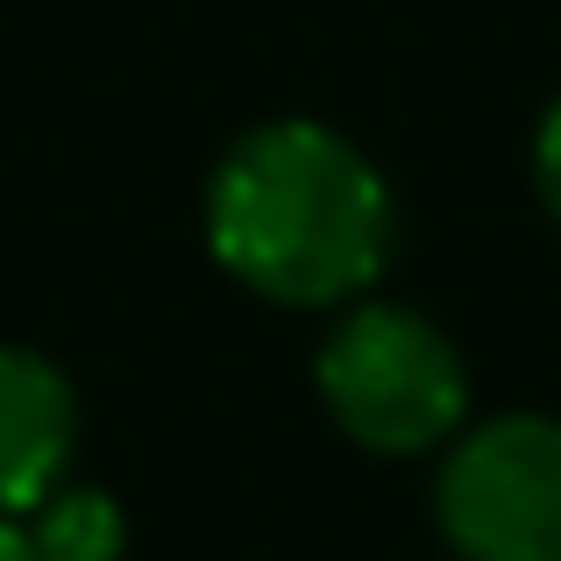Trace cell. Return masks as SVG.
<instances>
[{"label": "cell", "instance_id": "8992f818", "mask_svg": "<svg viewBox=\"0 0 561 561\" xmlns=\"http://www.w3.org/2000/svg\"><path fill=\"white\" fill-rule=\"evenodd\" d=\"M534 179H540L548 214L561 220V100L548 107V122H540V136H534Z\"/></svg>", "mask_w": 561, "mask_h": 561}, {"label": "cell", "instance_id": "5b68a950", "mask_svg": "<svg viewBox=\"0 0 561 561\" xmlns=\"http://www.w3.org/2000/svg\"><path fill=\"white\" fill-rule=\"evenodd\" d=\"M28 548L43 561H114L122 554V512L100 491H50L28 512Z\"/></svg>", "mask_w": 561, "mask_h": 561}, {"label": "cell", "instance_id": "7a4b0ae2", "mask_svg": "<svg viewBox=\"0 0 561 561\" xmlns=\"http://www.w3.org/2000/svg\"><path fill=\"white\" fill-rule=\"evenodd\" d=\"M320 398L348 440L377 455H420L462 420V356L434 320L405 306H363L320 348Z\"/></svg>", "mask_w": 561, "mask_h": 561}, {"label": "cell", "instance_id": "277c9868", "mask_svg": "<svg viewBox=\"0 0 561 561\" xmlns=\"http://www.w3.org/2000/svg\"><path fill=\"white\" fill-rule=\"evenodd\" d=\"M71 391L36 348H0V519H28L65 477Z\"/></svg>", "mask_w": 561, "mask_h": 561}, {"label": "cell", "instance_id": "6da1fadb", "mask_svg": "<svg viewBox=\"0 0 561 561\" xmlns=\"http://www.w3.org/2000/svg\"><path fill=\"white\" fill-rule=\"evenodd\" d=\"M214 256L285 306H334L391 256V192L356 142L320 122L242 136L206 192Z\"/></svg>", "mask_w": 561, "mask_h": 561}, {"label": "cell", "instance_id": "52a82bcc", "mask_svg": "<svg viewBox=\"0 0 561 561\" xmlns=\"http://www.w3.org/2000/svg\"><path fill=\"white\" fill-rule=\"evenodd\" d=\"M0 561H43L36 548H28V534L14 519H0Z\"/></svg>", "mask_w": 561, "mask_h": 561}, {"label": "cell", "instance_id": "3957f363", "mask_svg": "<svg viewBox=\"0 0 561 561\" xmlns=\"http://www.w3.org/2000/svg\"><path fill=\"white\" fill-rule=\"evenodd\" d=\"M440 526L469 561H561V420L477 426L440 469Z\"/></svg>", "mask_w": 561, "mask_h": 561}]
</instances>
